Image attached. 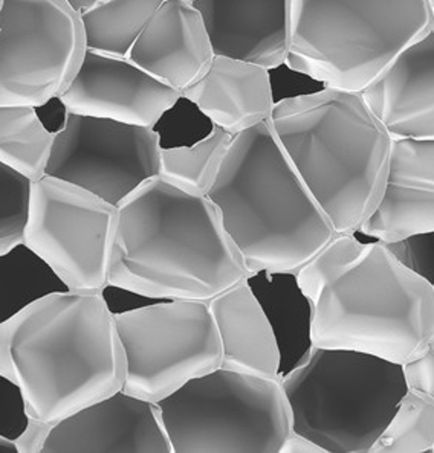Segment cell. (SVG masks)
<instances>
[{"label":"cell","instance_id":"obj_4","mask_svg":"<svg viewBox=\"0 0 434 453\" xmlns=\"http://www.w3.org/2000/svg\"><path fill=\"white\" fill-rule=\"evenodd\" d=\"M206 197L251 277L297 273L338 235L269 121L234 134Z\"/></svg>","mask_w":434,"mask_h":453},{"label":"cell","instance_id":"obj_21","mask_svg":"<svg viewBox=\"0 0 434 453\" xmlns=\"http://www.w3.org/2000/svg\"><path fill=\"white\" fill-rule=\"evenodd\" d=\"M164 0H106L81 14L88 50L128 58Z\"/></svg>","mask_w":434,"mask_h":453},{"label":"cell","instance_id":"obj_31","mask_svg":"<svg viewBox=\"0 0 434 453\" xmlns=\"http://www.w3.org/2000/svg\"><path fill=\"white\" fill-rule=\"evenodd\" d=\"M280 453H324L323 449L318 448L315 442L307 440L297 432L291 431L288 438L284 440Z\"/></svg>","mask_w":434,"mask_h":453},{"label":"cell","instance_id":"obj_8","mask_svg":"<svg viewBox=\"0 0 434 453\" xmlns=\"http://www.w3.org/2000/svg\"><path fill=\"white\" fill-rule=\"evenodd\" d=\"M156 406L173 453H280L292 431L282 379L222 366Z\"/></svg>","mask_w":434,"mask_h":453},{"label":"cell","instance_id":"obj_20","mask_svg":"<svg viewBox=\"0 0 434 453\" xmlns=\"http://www.w3.org/2000/svg\"><path fill=\"white\" fill-rule=\"evenodd\" d=\"M222 345V368L282 379V353L271 319L248 280L208 301Z\"/></svg>","mask_w":434,"mask_h":453},{"label":"cell","instance_id":"obj_24","mask_svg":"<svg viewBox=\"0 0 434 453\" xmlns=\"http://www.w3.org/2000/svg\"><path fill=\"white\" fill-rule=\"evenodd\" d=\"M231 141V133L213 126L212 133L191 147H162L159 177L185 193L208 196Z\"/></svg>","mask_w":434,"mask_h":453},{"label":"cell","instance_id":"obj_13","mask_svg":"<svg viewBox=\"0 0 434 453\" xmlns=\"http://www.w3.org/2000/svg\"><path fill=\"white\" fill-rule=\"evenodd\" d=\"M182 95L134 61L88 50L73 83L58 98L65 111L155 128Z\"/></svg>","mask_w":434,"mask_h":453},{"label":"cell","instance_id":"obj_3","mask_svg":"<svg viewBox=\"0 0 434 453\" xmlns=\"http://www.w3.org/2000/svg\"><path fill=\"white\" fill-rule=\"evenodd\" d=\"M109 286L155 299L212 301L248 280L217 206L156 176L124 200Z\"/></svg>","mask_w":434,"mask_h":453},{"label":"cell","instance_id":"obj_14","mask_svg":"<svg viewBox=\"0 0 434 453\" xmlns=\"http://www.w3.org/2000/svg\"><path fill=\"white\" fill-rule=\"evenodd\" d=\"M173 453L156 403L123 389L52 426L42 453Z\"/></svg>","mask_w":434,"mask_h":453},{"label":"cell","instance_id":"obj_11","mask_svg":"<svg viewBox=\"0 0 434 453\" xmlns=\"http://www.w3.org/2000/svg\"><path fill=\"white\" fill-rule=\"evenodd\" d=\"M120 210L56 177L31 187L23 243L39 255L71 292H103L109 286Z\"/></svg>","mask_w":434,"mask_h":453},{"label":"cell","instance_id":"obj_22","mask_svg":"<svg viewBox=\"0 0 434 453\" xmlns=\"http://www.w3.org/2000/svg\"><path fill=\"white\" fill-rule=\"evenodd\" d=\"M54 133L31 105H0V162L37 180L45 176Z\"/></svg>","mask_w":434,"mask_h":453},{"label":"cell","instance_id":"obj_27","mask_svg":"<svg viewBox=\"0 0 434 453\" xmlns=\"http://www.w3.org/2000/svg\"><path fill=\"white\" fill-rule=\"evenodd\" d=\"M385 246L407 269L434 288V231L415 234Z\"/></svg>","mask_w":434,"mask_h":453},{"label":"cell","instance_id":"obj_33","mask_svg":"<svg viewBox=\"0 0 434 453\" xmlns=\"http://www.w3.org/2000/svg\"><path fill=\"white\" fill-rule=\"evenodd\" d=\"M0 453H19L16 441L0 435Z\"/></svg>","mask_w":434,"mask_h":453},{"label":"cell","instance_id":"obj_29","mask_svg":"<svg viewBox=\"0 0 434 453\" xmlns=\"http://www.w3.org/2000/svg\"><path fill=\"white\" fill-rule=\"evenodd\" d=\"M407 388L434 400V334L418 354L402 364Z\"/></svg>","mask_w":434,"mask_h":453},{"label":"cell","instance_id":"obj_16","mask_svg":"<svg viewBox=\"0 0 434 453\" xmlns=\"http://www.w3.org/2000/svg\"><path fill=\"white\" fill-rule=\"evenodd\" d=\"M214 57L205 23L193 4L164 0L128 60L182 95L205 77Z\"/></svg>","mask_w":434,"mask_h":453},{"label":"cell","instance_id":"obj_9","mask_svg":"<svg viewBox=\"0 0 434 453\" xmlns=\"http://www.w3.org/2000/svg\"><path fill=\"white\" fill-rule=\"evenodd\" d=\"M113 318L126 356L124 393L158 403L222 366L221 337L206 301L167 299Z\"/></svg>","mask_w":434,"mask_h":453},{"label":"cell","instance_id":"obj_34","mask_svg":"<svg viewBox=\"0 0 434 453\" xmlns=\"http://www.w3.org/2000/svg\"><path fill=\"white\" fill-rule=\"evenodd\" d=\"M429 2L430 12H431V22H433L434 28V0H427Z\"/></svg>","mask_w":434,"mask_h":453},{"label":"cell","instance_id":"obj_23","mask_svg":"<svg viewBox=\"0 0 434 453\" xmlns=\"http://www.w3.org/2000/svg\"><path fill=\"white\" fill-rule=\"evenodd\" d=\"M67 290L56 272L25 243L0 255V324L37 299Z\"/></svg>","mask_w":434,"mask_h":453},{"label":"cell","instance_id":"obj_2","mask_svg":"<svg viewBox=\"0 0 434 453\" xmlns=\"http://www.w3.org/2000/svg\"><path fill=\"white\" fill-rule=\"evenodd\" d=\"M0 374L50 425L121 391L126 356L103 292L50 293L2 322Z\"/></svg>","mask_w":434,"mask_h":453},{"label":"cell","instance_id":"obj_35","mask_svg":"<svg viewBox=\"0 0 434 453\" xmlns=\"http://www.w3.org/2000/svg\"><path fill=\"white\" fill-rule=\"evenodd\" d=\"M4 4H5V0H0V10L4 8Z\"/></svg>","mask_w":434,"mask_h":453},{"label":"cell","instance_id":"obj_12","mask_svg":"<svg viewBox=\"0 0 434 453\" xmlns=\"http://www.w3.org/2000/svg\"><path fill=\"white\" fill-rule=\"evenodd\" d=\"M161 150L155 128L66 111L45 174L120 206L143 183L159 176Z\"/></svg>","mask_w":434,"mask_h":453},{"label":"cell","instance_id":"obj_19","mask_svg":"<svg viewBox=\"0 0 434 453\" xmlns=\"http://www.w3.org/2000/svg\"><path fill=\"white\" fill-rule=\"evenodd\" d=\"M182 98L233 136L269 121L275 105L267 69L222 56L214 57L205 77Z\"/></svg>","mask_w":434,"mask_h":453},{"label":"cell","instance_id":"obj_1","mask_svg":"<svg viewBox=\"0 0 434 453\" xmlns=\"http://www.w3.org/2000/svg\"><path fill=\"white\" fill-rule=\"evenodd\" d=\"M311 301L320 349H355L406 364L434 334V288L383 242L338 234L295 273Z\"/></svg>","mask_w":434,"mask_h":453},{"label":"cell","instance_id":"obj_30","mask_svg":"<svg viewBox=\"0 0 434 453\" xmlns=\"http://www.w3.org/2000/svg\"><path fill=\"white\" fill-rule=\"evenodd\" d=\"M50 423L29 418V425L20 437L17 438L16 444L19 453H42L45 446L46 438L52 429Z\"/></svg>","mask_w":434,"mask_h":453},{"label":"cell","instance_id":"obj_15","mask_svg":"<svg viewBox=\"0 0 434 453\" xmlns=\"http://www.w3.org/2000/svg\"><path fill=\"white\" fill-rule=\"evenodd\" d=\"M361 95L391 138L434 141V28L402 50Z\"/></svg>","mask_w":434,"mask_h":453},{"label":"cell","instance_id":"obj_7","mask_svg":"<svg viewBox=\"0 0 434 453\" xmlns=\"http://www.w3.org/2000/svg\"><path fill=\"white\" fill-rule=\"evenodd\" d=\"M282 387L292 431L324 453H370L408 389L401 364L320 347L282 377Z\"/></svg>","mask_w":434,"mask_h":453},{"label":"cell","instance_id":"obj_32","mask_svg":"<svg viewBox=\"0 0 434 453\" xmlns=\"http://www.w3.org/2000/svg\"><path fill=\"white\" fill-rule=\"evenodd\" d=\"M103 2H106V0H67V4L73 6L74 10L80 12V14H83L94 6L100 5Z\"/></svg>","mask_w":434,"mask_h":453},{"label":"cell","instance_id":"obj_18","mask_svg":"<svg viewBox=\"0 0 434 453\" xmlns=\"http://www.w3.org/2000/svg\"><path fill=\"white\" fill-rule=\"evenodd\" d=\"M216 56L267 71L286 65L290 0H195Z\"/></svg>","mask_w":434,"mask_h":453},{"label":"cell","instance_id":"obj_25","mask_svg":"<svg viewBox=\"0 0 434 453\" xmlns=\"http://www.w3.org/2000/svg\"><path fill=\"white\" fill-rule=\"evenodd\" d=\"M434 452V400L407 389L370 453Z\"/></svg>","mask_w":434,"mask_h":453},{"label":"cell","instance_id":"obj_10","mask_svg":"<svg viewBox=\"0 0 434 453\" xmlns=\"http://www.w3.org/2000/svg\"><path fill=\"white\" fill-rule=\"evenodd\" d=\"M88 52L81 14L67 0H5L0 10V105L60 98Z\"/></svg>","mask_w":434,"mask_h":453},{"label":"cell","instance_id":"obj_5","mask_svg":"<svg viewBox=\"0 0 434 453\" xmlns=\"http://www.w3.org/2000/svg\"><path fill=\"white\" fill-rule=\"evenodd\" d=\"M269 126L337 234L358 233L383 199L393 149L361 92L284 98Z\"/></svg>","mask_w":434,"mask_h":453},{"label":"cell","instance_id":"obj_6","mask_svg":"<svg viewBox=\"0 0 434 453\" xmlns=\"http://www.w3.org/2000/svg\"><path fill=\"white\" fill-rule=\"evenodd\" d=\"M431 28L427 0H290L286 66L326 88L362 92Z\"/></svg>","mask_w":434,"mask_h":453},{"label":"cell","instance_id":"obj_17","mask_svg":"<svg viewBox=\"0 0 434 453\" xmlns=\"http://www.w3.org/2000/svg\"><path fill=\"white\" fill-rule=\"evenodd\" d=\"M434 231V141L393 139L378 208L358 233L383 243Z\"/></svg>","mask_w":434,"mask_h":453},{"label":"cell","instance_id":"obj_28","mask_svg":"<svg viewBox=\"0 0 434 453\" xmlns=\"http://www.w3.org/2000/svg\"><path fill=\"white\" fill-rule=\"evenodd\" d=\"M29 425V415L20 388L0 374V435L16 441Z\"/></svg>","mask_w":434,"mask_h":453},{"label":"cell","instance_id":"obj_36","mask_svg":"<svg viewBox=\"0 0 434 453\" xmlns=\"http://www.w3.org/2000/svg\"><path fill=\"white\" fill-rule=\"evenodd\" d=\"M185 2H190V4H195V0H185Z\"/></svg>","mask_w":434,"mask_h":453},{"label":"cell","instance_id":"obj_26","mask_svg":"<svg viewBox=\"0 0 434 453\" xmlns=\"http://www.w3.org/2000/svg\"><path fill=\"white\" fill-rule=\"evenodd\" d=\"M33 180L0 162V255L23 243Z\"/></svg>","mask_w":434,"mask_h":453}]
</instances>
